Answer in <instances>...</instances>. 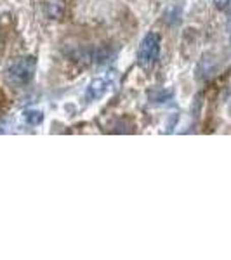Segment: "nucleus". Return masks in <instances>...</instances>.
Instances as JSON below:
<instances>
[{"mask_svg":"<svg viewBox=\"0 0 231 260\" xmlns=\"http://www.w3.org/2000/svg\"><path fill=\"white\" fill-rule=\"evenodd\" d=\"M35 66L37 61L33 57H19V59L12 61L7 68V78L12 83H18V85H23V83L30 82L33 73H35Z\"/></svg>","mask_w":231,"mask_h":260,"instance_id":"1","label":"nucleus"},{"mask_svg":"<svg viewBox=\"0 0 231 260\" xmlns=\"http://www.w3.org/2000/svg\"><path fill=\"white\" fill-rule=\"evenodd\" d=\"M160 56V37L157 33H148L142 39L137 50V62L141 66H151Z\"/></svg>","mask_w":231,"mask_h":260,"instance_id":"2","label":"nucleus"},{"mask_svg":"<svg viewBox=\"0 0 231 260\" xmlns=\"http://www.w3.org/2000/svg\"><path fill=\"white\" fill-rule=\"evenodd\" d=\"M106 92V83H104L103 80H96V82H92L91 83V87H89V98H101V95Z\"/></svg>","mask_w":231,"mask_h":260,"instance_id":"3","label":"nucleus"},{"mask_svg":"<svg viewBox=\"0 0 231 260\" xmlns=\"http://www.w3.org/2000/svg\"><path fill=\"white\" fill-rule=\"evenodd\" d=\"M24 118H26L28 123L37 125V123H40L44 116H42V113H40V111H28V113H24Z\"/></svg>","mask_w":231,"mask_h":260,"instance_id":"4","label":"nucleus"},{"mask_svg":"<svg viewBox=\"0 0 231 260\" xmlns=\"http://www.w3.org/2000/svg\"><path fill=\"white\" fill-rule=\"evenodd\" d=\"M231 0H214V4H216V7H219V9H226V7L229 6Z\"/></svg>","mask_w":231,"mask_h":260,"instance_id":"5","label":"nucleus"},{"mask_svg":"<svg viewBox=\"0 0 231 260\" xmlns=\"http://www.w3.org/2000/svg\"><path fill=\"white\" fill-rule=\"evenodd\" d=\"M226 9H228V14H229V28H231V2H229V6L226 7Z\"/></svg>","mask_w":231,"mask_h":260,"instance_id":"6","label":"nucleus"}]
</instances>
